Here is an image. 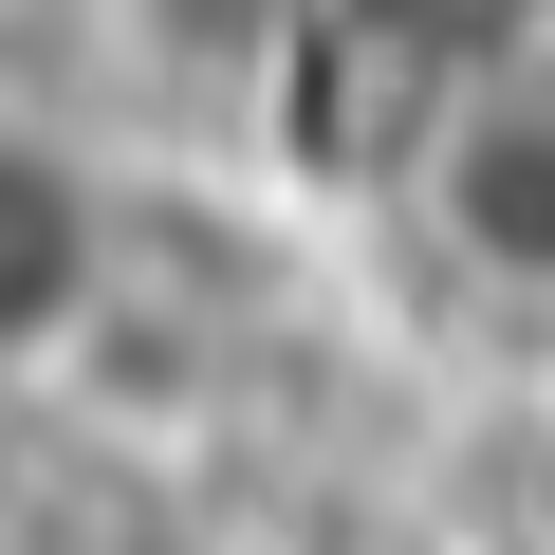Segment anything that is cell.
Here are the masks:
<instances>
[{
  "instance_id": "obj_1",
  "label": "cell",
  "mask_w": 555,
  "mask_h": 555,
  "mask_svg": "<svg viewBox=\"0 0 555 555\" xmlns=\"http://www.w3.org/2000/svg\"><path fill=\"white\" fill-rule=\"evenodd\" d=\"M93 297H112V185H93V149L38 130V112H0V389H38L93 334Z\"/></svg>"
},
{
  "instance_id": "obj_2",
  "label": "cell",
  "mask_w": 555,
  "mask_h": 555,
  "mask_svg": "<svg viewBox=\"0 0 555 555\" xmlns=\"http://www.w3.org/2000/svg\"><path fill=\"white\" fill-rule=\"evenodd\" d=\"M426 204L481 278H555V93L426 75Z\"/></svg>"
}]
</instances>
